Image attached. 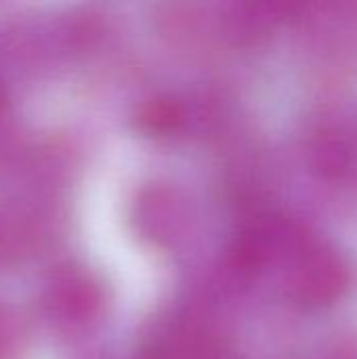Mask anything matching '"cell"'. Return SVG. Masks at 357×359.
Segmentation results:
<instances>
[{
  "label": "cell",
  "mask_w": 357,
  "mask_h": 359,
  "mask_svg": "<svg viewBox=\"0 0 357 359\" xmlns=\"http://www.w3.org/2000/svg\"><path fill=\"white\" fill-rule=\"evenodd\" d=\"M23 353V328L19 320L0 305V359H19Z\"/></svg>",
  "instance_id": "cell-1"
}]
</instances>
